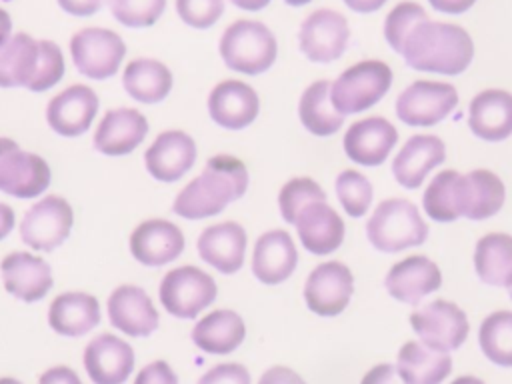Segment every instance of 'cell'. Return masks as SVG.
Listing matches in <instances>:
<instances>
[{"instance_id": "1", "label": "cell", "mask_w": 512, "mask_h": 384, "mask_svg": "<svg viewBox=\"0 0 512 384\" xmlns=\"http://www.w3.org/2000/svg\"><path fill=\"white\" fill-rule=\"evenodd\" d=\"M400 54L414 70L456 76L472 64L474 42L462 26L426 18L408 32Z\"/></svg>"}, {"instance_id": "2", "label": "cell", "mask_w": 512, "mask_h": 384, "mask_svg": "<svg viewBox=\"0 0 512 384\" xmlns=\"http://www.w3.org/2000/svg\"><path fill=\"white\" fill-rule=\"evenodd\" d=\"M248 190V170L230 154L212 156L200 176L190 180L174 198L172 210L186 220H202L220 214L230 202Z\"/></svg>"}, {"instance_id": "3", "label": "cell", "mask_w": 512, "mask_h": 384, "mask_svg": "<svg viewBox=\"0 0 512 384\" xmlns=\"http://www.w3.org/2000/svg\"><path fill=\"white\" fill-rule=\"evenodd\" d=\"M370 244L384 254H396L412 246H420L428 238V224L420 210L406 198L382 200L366 222Z\"/></svg>"}, {"instance_id": "4", "label": "cell", "mask_w": 512, "mask_h": 384, "mask_svg": "<svg viewBox=\"0 0 512 384\" xmlns=\"http://www.w3.org/2000/svg\"><path fill=\"white\" fill-rule=\"evenodd\" d=\"M220 56L230 70L258 76L266 72L278 54V44L270 28L258 20H236L220 38Z\"/></svg>"}, {"instance_id": "5", "label": "cell", "mask_w": 512, "mask_h": 384, "mask_svg": "<svg viewBox=\"0 0 512 384\" xmlns=\"http://www.w3.org/2000/svg\"><path fill=\"white\" fill-rule=\"evenodd\" d=\"M392 86V70L382 60H362L346 68L330 84V100L342 116L366 112L378 104Z\"/></svg>"}, {"instance_id": "6", "label": "cell", "mask_w": 512, "mask_h": 384, "mask_svg": "<svg viewBox=\"0 0 512 384\" xmlns=\"http://www.w3.org/2000/svg\"><path fill=\"white\" fill-rule=\"evenodd\" d=\"M216 294L214 278L196 266H180L166 272L158 288L164 310L180 320L196 318L216 300Z\"/></svg>"}, {"instance_id": "7", "label": "cell", "mask_w": 512, "mask_h": 384, "mask_svg": "<svg viewBox=\"0 0 512 384\" xmlns=\"http://www.w3.org/2000/svg\"><path fill=\"white\" fill-rule=\"evenodd\" d=\"M458 104V92L448 82L416 80L396 100V116L412 128H430L450 116Z\"/></svg>"}, {"instance_id": "8", "label": "cell", "mask_w": 512, "mask_h": 384, "mask_svg": "<svg viewBox=\"0 0 512 384\" xmlns=\"http://www.w3.org/2000/svg\"><path fill=\"white\" fill-rule=\"evenodd\" d=\"M76 70L92 80L114 76L126 54L124 40L108 28H84L70 40Z\"/></svg>"}, {"instance_id": "9", "label": "cell", "mask_w": 512, "mask_h": 384, "mask_svg": "<svg viewBox=\"0 0 512 384\" xmlns=\"http://www.w3.org/2000/svg\"><path fill=\"white\" fill-rule=\"evenodd\" d=\"M348 40V20L330 8H318L308 14L298 32V46L314 64H330L338 60L348 48Z\"/></svg>"}, {"instance_id": "10", "label": "cell", "mask_w": 512, "mask_h": 384, "mask_svg": "<svg viewBox=\"0 0 512 384\" xmlns=\"http://www.w3.org/2000/svg\"><path fill=\"white\" fill-rule=\"evenodd\" d=\"M50 184V168L38 154L22 150L12 138H0V192L34 198Z\"/></svg>"}, {"instance_id": "11", "label": "cell", "mask_w": 512, "mask_h": 384, "mask_svg": "<svg viewBox=\"0 0 512 384\" xmlns=\"http://www.w3.org/2000/svg\"><path fill=\"white\" fill-rule=\"evenodd\" d=\"M74 214L60 196H46L36 202L22 218L20 238L26 246L40 252H52L70 236Z\"/></svg>"}, {"instance_id": "12", "label": "cell", "mask_w": 512, "mask_h": 384, "mask_svg": "<svg viewBox=\"0 0 512 384\" xmlns=\"http://www.w3.org/2000/svg\"><path fill=\"white\" fill-rule=\"evenodd\" d=\"M412 330L418 338L436 350H454L468 336V318L460 306L448 300H434L418 306L410 314Z\"/></svg>"}, {"instance_id": "13", "label": "cell", "mask_w": 512, "mask_h": 384, "mask_svg": "<svg viewBox=\"0 0 512 384\" xmlns=\"http://www.w3.org/2000/svg\"><path fill=\"white\" fill-rule=\"evenodd\" d=\"M354 292V276L350 268L338 260L318 264L306 278V306L324 318L338 316L348 306Z\"/></svg>"}, {"instance_id": "14", "label": "cell", "mask_w": 512, "mask_h": 384, "mask_svg": "<svg viewBox=\"0 0 512 384\" xmlns=\"http://www.w3.org/2000/svg\"><path fill=\"white\" fill-rule=\"evenodd\" d=\"M302 246L314 256H328L340 248L346 236V226L340 214L326 204V200H316L306 204L298 214L294 224Z\"/></svg>"}, {"instance_id": "15", "label": "cell", "mask_w": 512, "mask_h": 384, "mask_svg": "<svg viewBox=\"0 0 512 384\" xmlns=\"http://www.w3.org/2000/svg\"><path fill=\"white\" fill-rule=\"evenodd\" d=\"M384 286L394 300L414 306L442 286V272L434 260L412 254L388 270Z\"/></svg>"}, {"instance_id": "16", "label": "cell", "mask_w": 512, "mask_h": 384, "mask_svg": "<svg viewBox=\"0 0 512 384\" xmlns=\"http://www.w3.org/2000/svg\"><path fill=\"white\" fill-rule=\"evenodd\" d=\"M98 106L100 100L90 86L74 84L48 102L46 122L56 134L74 138L90 128Z\"/></svg>"}, {"instance_id": "17", "label": "cell", "mask_w": 512, "mask_h": 384, "mask_svg": "<svg viewBox=\"0 0 512 384\" xmlns=\"http://www.w3.org/2000/svg\"><path fill=\"white\" fill-rule=\"evenodd\" d=\"M398 142V130L382 116H368L350 124L342 146L346 156L362 166L382 164Z\"/></svg>"}, {"instance_id": "18", "label": "cell", "mask_w": 512, "mask_h": 384, "mask_svg": "<svg viewBox=\"0 0 512 384\" xmlns=\"http://www.w3.org/2000/svg\"><path fill=\"white\" fill-rule=\"evenodd\" d=\"M196 160V144L182 130L160 132L144 154L148 174L160 182L180 180Z\"/></svg>"}, {"instance_id": "19", "label": "cell", "mask_w": 512, "mask_h": 384, "mask_svg": "<svg viewBox=\"0 0 512 384\" xmlns=\"http://www.w3.org/2000/svg\"><path fill=\"white\" fill-rule=\"evenodd\" d=\"M258 110V94L246 82L222 80L210 90L208 114L220 128L242 130L256 120Z\"/></svg>"}, {"instance_id": "20", "label": "cell", "mask_w": 512, "mask_h": 384, "mask_svg": "<svg viewBox=\"0 0 512 384\" xmlns=\"http://www.w3.org/2000/svg\"><path fill=\"white\" fill-rule=\"evenodd\" d=\"M84 368L94 384H124L134 368V350L114 334H98L84 350Z\"/></svg>"}, {"instance_id": "21", "label": "cell", "mask_w": 512, "mask_h": 384, "mask_svg": "<svg viewBox=\"0 0 512 384\" xmlns=\"http://www.w3.org/2000/svg\"><path fill=\"white\" fill-rule=\"evenodd\" d=\"M130 252L144 266H164L184 252V234L170 220L152 218L130 234Z\"/></svg>"}, {"instance_id": "22", "label": "cell", "mask_w": 512, "mask_h": 384, "mask_svg": "<svg viewBox=\"0 0 512 384\" xmlns=\"http://www.w3.org/2000/svg\"><path fill=\"white\" fill-rule=\"evenodd\" d=\"M446 146L434 134H414L392 160V176L408 190L422 186L424 178L444 162Z\"/></svg>"}, {"instance_id": "23", "label": "cell", "mask_w": 512, "mask_h": 384, "mask_svg": "<svg viewBox=\"0 0 512 384\" xmlns=\"http://www.w3.org/2000/svg\"><path fill=\"white\" fill-rule=\"evenodd\" d=\"M296 266L298 250L286 230L276 228L258 236L252 252V274L262 284L274 286L288 280Z\"/></svg>"}, {"instance_id": "24", "label": "cell", "mask_w": 512, "mask_h": 384, "mask_svg": "<svg viewBox=\"0 0 512 384\" xmlns=\"http://www.w3.org/2000/svg\"><path fill=\"white\" fill-rule=\"evenodd\" d=\"M146 134L148 120L142 112L134 108H116L102 116L92 142L100 154L126 156L142 144Z\"/></svg>"}, {"instance_id": "25", "label": "cell", "mask_w": 512, "mask_h": 384, "mask_svg": "<svg viewBox=\"0 0 512 384\" xmlns=\"http://www.w3.org/2000/svg\"><path fill=\"white\" fill-rule=\"evenodd\" d=\"M108 316L110 324L120 332L144 338L158 328V312L150 296L138 286H118L108 296Z\"/></svg>"}, {"instance_id": "26", "label": "cell", "mask_w": 512, "mask_h": 384, "mask_svg": "<svg viewBox=\"0 0 512 384\" xmlns=\"http://www.w3.org/2000/svg\"><path fill=\"white\" fill-rule=\"evenodd\" d=\"M200 258L222 274L242 268L246 256V230L238 222H220L202 230L196 242Z\"/></svg>"}, {"instance_id": "27", "label": "cell", "mask_w": 512, "mask_h": 384, "mask_svg": "<svg viewBox=\"0 0 512 384\" xmlns=\"http://www.w3.org/2000/svg\"><path fill=\"white\" fill-rule=\"evenodd\" d=\"M468 126L480 140H506L512 134V94L500 88L478 92L468 106Z\"/></svg>"}, {"instance_id": "28", "label": "cell", "mask_w": 512, "mask_h": 384, "mask_svg": "<svg viewBox=\"0 0 512 384\" xmlns=\"http://www.w3.org/2000/svg\"><path fill=\"white\" fill-rule=\"evenodd\" d=\"M2 282L8 294L22 302H38L52 288L50 266L28 252H12L2 264Z\"/></svg>"}, {"instance_id": "29", "label": "cell", "mask_w": 512, "mask_h": 384, "mask_svg": "<svg viewBox=\"0 0 512 384\" xmlns=\"http://www.w3.org/2000/svg\"><path fill=\"white\" fill-rule=\"evenodd\" d=\"M506 200L504 182L490 170L476 168L460 180V216L486 220L500 212Z\"/></svg>"}, {"instance_id": "30", "label": "cell", "mask_w": 512, "mask_h": 384, "mask_svg": "<svg viewBox=\"0 0 512 384\" xmlns=\"http://www.w3.org/2000/svg\"><path fill=\"white\" fill-rule=\"evenodd\" d=\"M100 322V304L86 292H64L48 308L50 328L68 338L88 334Z\"/></svg>"}, {"instance_id": "31", "label": "cell", "mask_w": 512, "mask_h": 384, "mask_svg": "<svg viewBox=\"0 0 512 384\" xmlns=\"http://www.w3.org/2000/svg\"><path fill=\"white\" fill-rule=\"evenodd\" d=\"M396 372L406 384H440L452 372V358L446 350L408 340L398 352Z\"/></svg>"}, {"instance_id": "32", "label": "cell", "mask_w": 512, "mask_h": 384, "mask_svg": "<svg viewBox=\"0 0 512 384\" xmlns=\"http://www.w3.org/2000/svg\"><path fill=\"white\" fill-rule=\"evenodd\" d=\"M246 336V326L234 310H214L196 322L192 342L206 354H230Z\"/></svg>"}, {"instance_id": "33", "label": "cell", "mask_w": 512, "mask_h": 384, "mask_svg": "<svg viewBox=\"0 0 512 384\" xmlns=\"http://www.w3.org/2000/svg\"><path fill=\"white\" fill-rule=\"evenodd\" d=\"M474 270L478 278L496 288L512 286V236L490 232L476 242Z\"/></svg>"}, {"instance_id": "34", "label": "cell", "mask_w": 512, "mask_h": 384, "mask_svg": "<svg viewBox=\"0 0 512 384\" xmlns=\"http://www.w3.org/2000/svg\"><path fill=\"white\" fill-rule=\"evenodd\" d=\"M122 86L130 98L142 104L162 102L172 90V72L154 58H136L126 64Z\"/></svg>"}, {"instance_id": "35", "label": "cell", "mask_w": 512, "mask_h": 384, "mask_svg": "<svg viewBox=\"0 0 512 384\" xmlns=\"http://www.w3.org/2000/svg\"><path fill=\"white\" fill-rule=\"evenodd\" d=\"M38 64V40L24 32L12 34L0 46V88L28 86Z\"/></svg>"}, {"instance_id": "36", "label": "cell", "mask_w": 512, "mask_h": 384, "mask_svg": "<svg viewBox=\"0 0 512 384\" xmlns=\"http://www.w3.org/2000/svg\"><path fill=\"white\" fill-rule=\"evenodd\" d=\"M298 116L302 126L314 136H330L342 128L344 116L332 106L328 80H316L302 92Z\"/></svg>"}, {"instance_id": "37", "label": "cell", "mask_w": 512, "mask_h": 384, "mask_svg": "<svg viewBox=\"0 0 512 384\" xmlns=\"http://www.w3.org/2000/svg\"><path fill=\"white\" fill-rule=\"evenodd\" d=\"M460 180V172L442 170L426 186L422 194V206L434 222L448 224L460 218Z\"/></svg>"}, {"instance_id": "38", "label": "cell", "mask_w": 512, "mask_h": 384, "mask_svg": "<svg viewBox=\"0 0 512 384\" xmlns=\"http://www.w3.org/2000/svg\"><path fill=\"white\" fill-rule=\"evenodd\" d=\"M480 348L484 356L502 366L512 368V312L496 310L486 316L480 324L478 332Z\"/></svg>"}, {"instance_id": "39", "label": "cell", "mask_w": 512, "mask_h": 384, "mask_svg": "<svg viewBox=\"0 0 512 384\" xmlns=\"http://www.w3.org/2000/svg\"><path fill=\"white\" fill-rule=\"evenodd\" d=\"M372 194L370 180L358 170H342L336 176V196L348 216H364L372 204Z\"/></svg>"}, {"instance_id": "40", "label": "cell", "mask_w": 512, "mask_h": 384, "mask_svg": "<svg viewBox=\"0 0 512 384\" xmlns=\"http://www.w3.org/2000/svg\"><path fill=\"white\" fill-rule=\"evenodd\" d=\"M316 200H326V192L322 190V186L316 180L308 178V176H296V178H290L280 188L278 208H280V214H282L284 222L294 224L296 214L306 204L316 202Z\"/></svg>"}, {"instance_id": "41", "label": "cell", "mask_w": 512, "mask_h": 384, "mask_svg": "<svg viewBox=\"0 0 512 384\" xmlns=\"http://www.w3.org/2000/svg\"><path fill=\"white\" fill-rule=\"evenodd\" d=\"M64 76V56L56 42L38 40V64L30 84L26 86L32 92H44L56 86Z\"/></svg>"}, {"instance_id": "42", "label": "cell", "mask_w": 512, "mask_h": 384, "mask_svg": "<svg viewBox=\"0 0 512 384\" xmlns=\"http://www.w3.org/2000/svg\"><path fill=\"white\" fill-rule=\"evenodd\" d=\"M426 18H428V14L416 2L396 4L384 20V38L390 44V48L400 54L408 32L414 28V24H418L420 20H426Z\"/></svg>"}, {"instance_id": "43", "label": "cell", "mask_w": 512, "mask_h": 384, "mask_svg": "<svg viewBox=\"0 0 512 384\" xmlns=\"http://www.w3.org/2000/svg\"><path fill=\"white\" fill-rule=\"evenodd\" d=\"M112 16L128 28L152 26L164 12L166 0H108Z\"/></svg>"}, {"instance_id": "44", "label": "cell", "mask_w": 512, "mask_h": 384, "mask_svg": "<svg viewBox=\"0 0 512 384\" xmlns=\"http://www.w3.org/2000/svg\"><path fill=\"white\" fill-rule=\"evenodd\" d=\"M176 12L192 28L206 30L224 12V0H176Z\"/></svg>"}, {"instance_id": "45", "label": "cell", "mask_w": 512, "mask_h": 384, "mask_svg": "<svg viewBox=\"0 0 512 384\" xmlns=\"http://www.w3.org/2000/svg\"><path fill=\"white\" fill-rule=\"evenodd\" d=\"M196 384H250V374L242 364L224 362L202 374Z\"/></svg>"}, {"instance_id": "46", "label": "cell", "mask_w": 512, "mask_h": 384, "mask_svg": "<svg viewBox=\"0 0 512 384\" xmlns=\"http://www.w3.org/2000/svg\"><path fill=\"white\" fill-rule=\"evenodd\" d=\"M134 384H178V376L168 362L154 360L138 372Z\"/></svg>"}, {"instance_id": "47", "label": "cell", "mask_w": 512, "mask_h": 384, "mask_svg": "<svg viewBox=\"0 0 512 384\" xmlns=\"http://www.w3.org/2000/svg\"><path fill=\"white\" fill-rule=\"evenodd\" d=\"M360 384H406L398 372L396 366L384 362V364H376L374 368H370L364 378L360 380Z\"/></svg>"}, {"instance_id": "48", "label": "cell", "mask_w": 512, "mask_h": 384, "mask_svg": "<svg viewBox=\"0 0 512 384\" xmlns=\"http://www.w3.org/2000/svg\"><path fill=\"white\" fill-rule=\"evenodd\" d=\"M258 384H306V382L286 366H272L260 376Z\"/></svg>"}, {"instance_id": "49", "label": "cell", "mask_w": 512, "mask_h": 384, "mask_svg": "<svg viewBox=\"0 0 512 384\" xmlns=\"http://www.w3.org/2000/svg\"><path fill=\"white\" fill-rule=\"evenodd\" d=\"M102 4L104 0H58V6L70 16H92Z\"/></svg>"}, {"instance_id": "50", "label": "cell", "mask_w": 512, "mask_h": 384, "mask_svg": "<svg viewBox=\"0 0 512 384\" xmlns=\"http://www.w3.org/2000/svg\"><path fill=\"white\" fill-rule=\"evenodd\" d=\"M38 384H82V380L78 378V374L68 368V366H54L48 368L42 376Z\"/></svg>"}, {"instance_id": "51", "label": "cell", "mask_w": 512, "mask_h": 384, "mask_svg": "<svg viewBox=\"0 0 512 384\" xmlns=\"http://www.w3.org/2000/svg\"><path fill=\"white\" fill-rule=\"evenodd\" d=\"M430 6L444 14H462L474 6L476 0H428Z\"/></svg>"}, {"instance_id": "52", "label": "cell", "mask_w": 512, "mask_h": 384, "mask_svg": "<svg viewBox=\"0 0 512 384\" xmlns=\"http://www.w3.org/2000/svg\"><path fill=\"white\" fill-rule=\"evenodd\" d=\"M344 4L360 14H370L376 12L378 8H382L386 4V0H344Z\"/></svg>"}, {"instance_id": "53", "label": "cell", "mask_w": 512, "mask_h": 384, "mask_svg": "<svg viewBox=\"0 0 512 384\" xmlns=\"http://www.w3.org/2000/svg\"><path fill=\"white\" fill-rule=\"evenodd\" d=\"M12 228H14V210L8 204L0 202V240H4L12 232Z\"/></svg>"}, {"instance_id": "54", "label": "cell", "mask_w": 512, "mask_h": 384, "mask_svg": "<svg viewBox=\"0 0 512 384\" xmlns=\"http://www.w3.org/2000/svg\"><path fill=\"white\" fill-rule=\"evenodd\" d=\"M12 36V20L6 10L0 8V46Z\"/></svg>"}, {"instance_id": "55", "label": "cell", "mask_w": 512, "mask_h": 384, "mask_svg": "<svg viewBox=\"0 0 512 384\" xmlns=\"http://www.w3.org/2000/svg\"><path fill=\"white\" fill-rule=\"evenodd\" d=\"M232 4L242 10H248V12H258L264 6H268L270 0H232Z\"/></svg>"}, {"instance_id": "56", "label": "cell", "mask_w": 512, "mask_h": 384, "mask_svg": "<svg viewBox=\"0 0 512 384\" xmlns=\"http://www.w3.org/2000/svg\"><path fill=\"white\" fill-rule=\"evenodd\" d=\"M452 384H484V382L480 378H476V376H460Z\"/></svg>"}, {"instance_id": "57", "label": "cell", "mask_w": 512, "mask_h": 384, "mask_svg": "<svg viewBox=\"0 0 512 384\" xmlns=\"http://www.w3.org/2000/svg\"><path fill=\"white\" fill-rule=\"evenodd\" d=\"M288 6H304V4H308L310 0H284Z\"/></svg>"}, {"instance_id": "58", "label": "cell", "mask_w": 512, "mask_h": 384, "mask_svg": "<svg viewBox=\"0 0 512 384\" xmlns=\"http://www.w3.org/2000/svg\"><path fill=\"white\" fill-rule=\"evenodd\" d=\"M0 384H22V382H18L14 378H0Z\"/></svg>"}, {"instance_id": "59", "label": "cell", "mask_w": 512, "mask_h": 384, "mask_svg": "<svg viewBox=\"0 0 512 384\" xmlns=\"http://www.w3.org/2000/svg\"><path fill=\"white\" fill-rule=\"evenodd\" d=\"M508 290H510V298H512V286H510V288H508Z\"/></svg>"}]
</instances>
